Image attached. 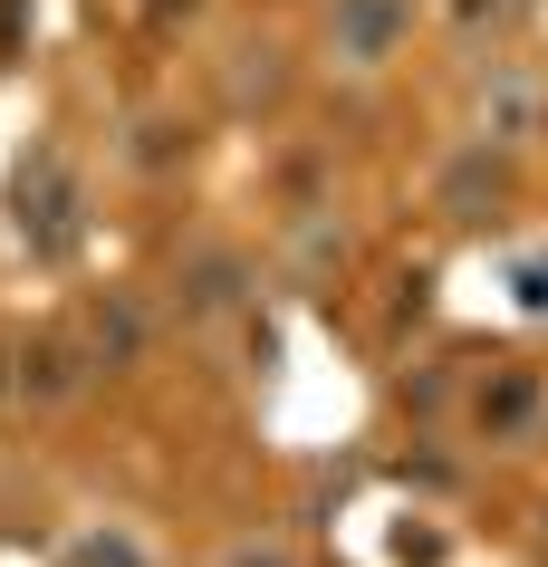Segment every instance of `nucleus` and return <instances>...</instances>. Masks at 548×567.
<instances>
[{"instance_id":"f257e3e1","label":"nucleus","mask_w":548,"mask_h":567,"mask_svg":"<svg viewBox=\"0 0 548 567\" xmlns=\"http://www.w3.org/2000/svg\"><path fill=\"white\" fill-rule=\"evenodd\" d=\"M250 289H260V269L231 240H193L183 250V318H231V308H250Z\"/></svg>"},{"instance_id":"f03ea898","label":"nucleus","mask_w":548,"mask_h":567,"mask_svg":"<svg viewBox=\"0 0 548 567\" xmlns=\"http://www.w3.org/2000/svg\"><path fill=\"white\" fill-rule=\"evenodd\" d=\"M87 347H96V365H135L145 357V308L125 299V289H106L96 318H87Z\"/></svg>"},{"instance_id":"7ed1b4c3","label":"nucleus","mask_w":548,"mask_h":567,"mask_svg":"<svg viewBox=\"0 0 548 567\" xmlns=\"http://www.w3.org/2000/svg\"><path fill=\"white\" fill-rule=\"evenodd\" d=\"M77 385H87V365H77L68 337H39L30 357H20V394H30V404H68Z\"/></svg>"},{"instance_id":"20e7f679","label":"nucleus","mask_w":548,"mask_h":567,"mask_svg":"<svg viewBox=\"0 0 548 567\" xmlns=\"http://www.w3.org/2000/svg\"><path fill=\"white\" fill-rule=\"evenodd\" d=\"M433 203L453 212V221H490V203H500V174H490V154H462L453 174H443V193Z\"/></svg>"},{"instance_id":"39448f33","label":"nucleus","mask_w":548,"mask_h":567,"mask_svg":"<svg viewBox=\"0 0 548 567\" xmlns=\"http://www.w3.org/2000/svg\"><path fill=\"white\" fill-rule=\"evenodd\" d=\"M183 154H193V125H174V116H145V125H135V145H125V164H135V174H174Z\"/></svg>"},{"instance_id":"423d86ee","label":"nucleus","mask_w":548,"mask_h":567,"mask_svg":"<svg viewBox=\"0 0 548 567\" xmlns=\"http://www.w3.org/2000/svg\"><path fill=\"white\" fill-rule=\"evenodd\" d=\"M221 567H299V558H289L279 538H241V548H231V558H221Z\"/></svg>"},{"instance_id":"0eeeda50","label":"nucleus","mask_w":548,"mask_h":567,"mask_svg":"<svg viewBox=\"0 0 548 567\" xmlns=\"http://www.w3.org/2000/svg\"><path fill=\"white\" fill-rule=\"evenodd\" d=\"M539 548H548V519H539Z\"/></svg>"}]
</instances>
